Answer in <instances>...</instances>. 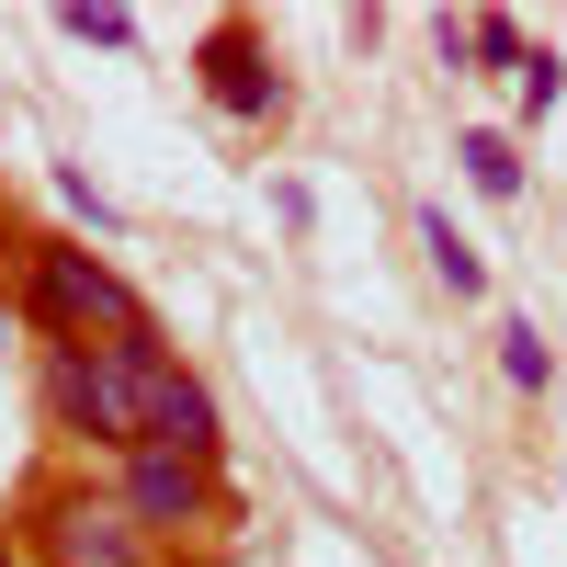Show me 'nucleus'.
<instances>
[{
    "mask_svg": "<svg viewBox=\"0 0 567 567\" xmlns=\"http://www.w3.org/2000/svg\"><path fill=\"white\" fill-rule=\"evenodd\" d=\"M148 352H159V329L148 341H58V352H34V409L80 465H125L148 443Z\"/></svg>",
    "mask_w": 567,
    "mask_h": 567,
    "instance_id": "1",
    "label": "nucleus"
},
{
    "mask_svg": "<svg viewBox=\"0 0 567 567\" xmlns=\"http://www.w3.org/2000/svg\"><path fill=\"white\" fill-rule=\"evenodd\" d=\"M12 307L34 329V352H58V341H148V296L125 284L114 250H91V239H12Z\"/></svg>",
    "mask_w": 567,
    "mask_h": 567,
    "instance_id": "2",
    "label": "nucleus"
},
{
    "mask_svg": "<svg viewBox=\"0 0 567 567\" xmlns=\"http://www.w3.org/2000/svg\"><path fill=\"white\" fill-rule=\"evenodd\" d=\"M12 545H23V567H171L148 534L125 523V499L91 477V465H58V477L23 488Z\"/></svg>",
    "mask_w": 567,
    "mask_h": 567,
    "instance_id": "3",
    "label": "nucleus"
},
{
    "mask_svg": "<svg viewBox=\"0 0 567 567\" xmlns=\"http://www.w3.org/2000/svg\"><path fill=\"white\" fill-rule=\"evenodd\" d=\"M103 488L125 499V523L148 534L171 567H182V545H205V534L227 523V465H205V454H171V443H136L125 465H103Z\"/></svg>",
    "mask_w": 567,
    "mask_h": 567,
    "instance_id": "4",
    "label": "nucleus"
},
{
    "mask_svg": "<svg viewBox=\"0 0 567 567\" xmlns=\"http://www.w3.org/2000/svg\"><path fill=\"white\" fill-rule=\"evenodd\" d=\"M194 80H205V103L227 114V125H284V69H272V45H261V23H205V45H194Z\"/></svg>",
    "mask_w": 567,
    "mask_h": 567,
    "instance_id": "5",
    "label": "nucleus"
},
{
    "mask_svg": "<svg viewBox=\"0 0 567 567\" xmlns=\"http://www.w3.org/2000/svg\"><path fill=\"white\" fill-rule=\"evenodd\" d=\"M148 443H171V454H205V465H227V420H216V386L194 363H182L171 341L148 352Z\"/></svg>",
    "mask_w": 567,
    "mask_h": 567,
    "instance_id": "6",
    "label": "nucleus"
},
{
    "mask_svg": "<svg viewBox=\"0 0 567 567\" xmlns=\"http://www.w3.org/2000/svg\"><path fill=\"white\" fill-rule=\"evenodd\" d=\"M420 250H432V284L465 307V296H488V250L454 227V205H420Z\"/></svg>",
    "mask_w": 567,
    "mask_h": 567,
    "instance_id": "7",
    "label": "nucleus"
},
{
    "mask_svg": "<svg viewBox=\"0 0 567 567\" xmlns=\"http://www.w3.org/2000/svg\"><path fill=\"white\" fill-rule=\"evenodd\" d=\"M454 171L477 182L488 205H511V194H523V136H511V125H465L454 136Z\"/></svg>",
    "mask_w": 567,
    "mask_h": 567,
    "instance_id": "8",
    "label": "nucleus"
},
{
    "mask_svg": "<svg viewBox=\"0 0 567 567\" xmlns=\"http://www.w3.org/2000/svg\"><path fill=\"white\" fill-rule=\"evenodd\" d=\"M534 58V34L511 23V12H465V34H454V69H523Z\"/></svg>",
    "mask_w": 567,
    "mask_h": 567,
    "instance_id": "9",
    "label": "nucleus"
},
{
    "mask_svg": "<svg viewBox=\"0 0 567 567\" xmlns=\"http://www.w3.org/2000/svg\"><path fill=\"white\" fill-rule=\"evenodd\" d=\"M499 386H523V398L556 386V341H545L534 318H499Z\"/></svg>",
    "mask_w": 567,
    "mask_h": 567,
    "instance_id": "10",
    "label": "nucleus"
},
{
    "mask_svg": "<svg viewBox=\"0 0 567 567\" xmlns=\"http://www.w3.org/2000/svg\"><path fill=\"white\" fill-rule=\"evenodd\" d=\"M58 34L69 45H103V58H136V12H114V0H69Z\"/></svg>",
    "mask_w": 567,
    "mask_h": 567,
    "instance_id": "11",
    "label": "nucleus"
},
{
    "mask_svg": "<svg viewBox=\"0 0 567 567\" xmlns=\"http://www.w3.org/2000/svg\"><path fill=\"white\" fill-rule=\"evenodd\" d=\"M511 103H523V125H545V114L567 103V58H556V45H534V58L511 69Z\"/></svg>",
    "mask_w": 567,
    "mask_h": 567,
    "instance_id": "12",
    "label": "nucleus"
},
{
    "mask_svg": "<svg viewBox=\"0 0 567 567\" xmlns=\"http://www.w3.org/2000/svg\"><path fill=\"white\" fill-rule=\"evenodd\" d=\"M58 205H69V216L91 227V239H114V227H125V216H114V194H103L91 171H69V159H58Z\"/></svg>",
    "mask_w": 567,
    "mask_h": 567,
    "instance_id": "13",
    "label": "nucleus"
},
{
    "mask_svg": "<svg viewBox=\"0 0 567 567\" xmlns=\"http://www.w3.org/2000/svg\"><path fill=\"white\" fill-rule=\"evenodd\" d=\"M23 352V307H12V284H0V363Z\"/></svg>",
    "mask_w": 567,
    "mask_h": 567,
    "instance_id": "14",
    "label": "nucleus"
},
{
    "mask_svg": "<svg viewBox=\"0 0 567 567\" xmlns=\"http://www.w3.org/2000/svg\"><path fill=\"white\" fill-rule=\"evenodd\" d=\"M0 556H12V523H0Z\"/></svg>",
    "mask_w": 567,
    "mask_h": 567,
    "instance_id": "15",
    "label": "nucleus"
},
{
    "mask_svg": "<svg viewBox=\"0 0 567 567\" xmlns=\"http://www.w3.org/2000/svg\"><path fill=\"white\" fill-rule=\"evenodd\" d=\"M0 567H23V545H12V556H0Z\"/></svg>",
    "mask_w": 567,
    "mask_h": 567,
    "instance_id": "16",
    "label": "nucleus"
}]
</instances>
